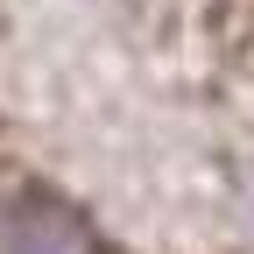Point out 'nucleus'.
<instances>
[{"instance_id": "f257e3e1", "label": "nucleus", "mask_w": 254, "mask_h": 254, "mask_svg": "<svg viewBox=\"0 0 254 254\" xmlns=\"http://www.w3.org/2000/svg\"><path fill=\"white\" fill-rule=\"evenodd\" d=\"M0 254H254V0H0Z\"/></svg>"}]
</instances>
